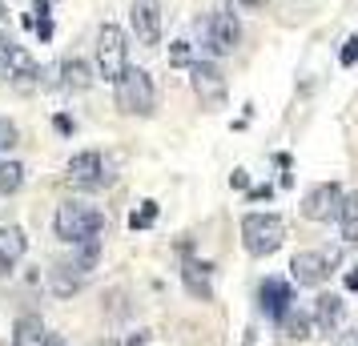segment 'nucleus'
<instances>
[{
	"label": "nucleus",
	"mask_w": 358,
	"mask_h": 346,
	"mask_svg": "<svg viewBox=\"0 0 358 346\" xmlns=\"http://www.w3.org/2000/svg\"><path fill=\"white\" fill-rule=\"evenodd\" d=\"M52 226H57V238H61V242L77 246V242H85V238L105 233V214L93 210V206H85V201H65V206H57Z\"/></svg>",
	"instance_id": "f257e3e1"
},
{
	"label": "nucleus",
	"mask_w": 358,
	"mask_h": 346,
	"mask_svg": "<svg viewBox=\"0 0 358 346\" xmlns=\"http://www.w3.org/2000/svg\"><path fill=\"white\" fill-rule=\"evenodd\" d=\"M117 105H121V113L129 117H153L157 109V85L149 77L145 69H125L121 73V81H117Z\"/></svg>",
	"instance_id": "f03ea898"
},
{
	"label": "nucleus",
	"mask_w": 358,
	"mask_h": 346,
	"mask_svg": "<svg viewBox=\"0 0 358 346\" xmlns=\"http://www.w3.org/2000/svg\"><path fill=\"white\" fill-rule=\"evenodd\" d=\"M286 242V222L278 214H245L242 217V246L254 258H270Z\"/></svg>",
	"instance_id": "7ed1b4c3"
},
{
	"label": "nucleus",
	"mask_w": 358,
	"mask_h": 346,
	"mask_svg": "<svg viewBox=\"0 0 358 346\" xmlns=\"http://www.w3.org/2000/svg\"><path fill=\"white\" fill-rule=\"evenodd\" d=\"M125 69H129V41H125V29L105 24L97 33V77L117 85Z\"/></svg>",
	"instance_id": "20e7f679"
},
{
	"label": "nucleus",
	"mask_w": 358,
	"mask_h": 346,
	"mask_svg": "<svg viewBox=\"0 0 358 346\" xmlns=\"http://www.w3.org/2000/svg\"><path fill=\"white\" fill-rule=\"evenodd\" d=\"M238 41H242V24L234 17V8H217L206 24V45H210L213 57H229V52L238 49Z\"/></svg>",
	"instance_id": "39448f33"
},
{
	"label": "nucleus",
	"mask_w": 358,
	"mask_h": 346,
	"mask_svg": "<svg viewBox=\"0 0 358 346\" xmlns=\"http://www.w3.org/2000/svg\"><path fill=\"white\" fill-rule=\"evenodd\" d=\"M129 24H133L137 45L157 49V45H162V0H133Z\"/></svg>",
	"instance_id": "423d86ee"
},
{
	"label": "nucleus",
	"mask_w": 358,
	"mask_h": 346,
	"mask_svg": "<svg viewBox=\"0 0 358 346\" xmlns=\"http://www.w3.org/2000/svg\"><path fill=\"white\" fill-rule=\"evenodd\" d=\"M189 85H194L197 97H201V105H222L226 93H229L226 73L213 65V61H197V65H189Z\"/></svg>",
	"instance_id": "0eeeda50"
},
{
	"label": "nucleus",
	"mask_w": 358,
	"mask_h": 346,
	"mask_svg": "<svg viewBox=\"0 0 358 346\" xmlns=\"http://www.w3.org/2000/svg\"><path fill=\"white\" fill-rule=\"evenodd\" d=\"M69 185L77 189H101L105 185V161L97 149H81L69 157Z\"/></svg>",
	"instance_id": "6e6552de"
},
{
	"label": "nucleus",
	"mask_w": 358,
	"mask_h": 346,
	"mask_svg": "<svg viewBox=\"0 0 358 346\" xmlns=\"http://www.w3.org/2000/svg\"><path fill=\"white\" fill-rule=\"evenodd\" d=\"M342 206V185L338 182H322L314 185L306 194V201H302V217L306 222H330V217L338 214Z\"/></svg>",
	"instance_id": "1a4fd4ad"
},
{
	"label": "nucleus",
	"mask_w": 358,
	"mask_h": 346,
	"mask_svg": "<svg viewBox=\"0 0 358 346\" xmlns=\"http://www.w3.org/2000/svg\"><path fill=\"white\" fill-rule=\"evenodd\" d=\"M326 274H330V258L318 254V250H302L290 258V278L298 286H322Z\"/></svg>",
	"instance_id": "9d476101"
},
{
	"label": "nucleus",
	"mask_w": 358,
	"mask_h": 346,
	"mask_svg": "<svg viewBox=\"0 0 358 346\" xmlns=\"http://www.w3.org/2000/svg\"><path fill=\"white\" fill-rule=\"evenodd\" d=\"M342 318H346V302L338 294H318L314 298V330H322V334H338L342 330Z\"/></svg>",
	"instance_id": "9b49d317"
},
{
	"label": "nucleus",
	"mask_w": 358,
	"mask_h": 346,
	"mask_svg": "<svg viewBox=\"0 0 358 346\" xmlns=\"http://www.w3.org/2000/svg\"><path fill=\"white\" fill-rule=\"evenodd\" d=\"M4 73L8 77H17V81H33V77H41V65H36V57L24 45H13L8 41V49H4Z\"/></svg>",
	"instance_id": "f8f14e48"
},
{
	"label": "nucleus",
	"mask_w": 358,
	"mask_h": 346,
	"mask_svg": "<svg viewBox=\"0 0 358 346\" xmlns=\"http://www.w3.org/2000/svg\"><path fill=\"white\" fill-rule=\"evenodd\" d=\"M24 250H29V238L20 226H0V270L8 274V270H17V262L24 258Z\"/></svg>",
	"instance_id": "ddd939ff"
},
{
	"label": "nucleus",
	"mask_w": 358,
	"mask_h": 346,
	"mask_svg": "<svg viewBox=\"0 0 358 346\" xmlns=\"http://www.w3.org/2000/svg\"><path fill=\"white\" fill-rule=\"evenodd\" d=\"M258 298H262V310L266 314H286L294 306V290H290V282H282V278H266L262 282V290H258Z\"/></svg>",
	"instance_id": "4468645a"
},
{
	"label": "nucleus",
	"mask_w": 358,
	"mask_h": 346,
	"mask_svg": "<svg viewBox=\"0 0 358 346\" xmlns=\"http://www.w3.org/2000/svg\"><path fill=\"white\" fill-rule=\"evenodd\" d=\"M45 338H49L45 322L36 314H20L17 326H13V346H45Z\"/></svg>",
	"instance_id": "2eb2a0df"
},
{
	"label": "nucleus",
	"mask_w": 358,
	"mask_h": 346,
	"mask_svg": "<svg viewBox=\"0 0 358 346\" xmlns=\"http://www.w3.org/2000/svg\"><path fill=\"white\" fill-rule=\"evenodd\" d=\"M278 326H282V334L286 338H294V343H306V338H314V322H310V314L302 310H286V314H278Z\"/></svg>",
	"instance_id": "dca6fc26"
},
{
	"label": "nucleus",
	"mask_w": 358,
	"mask_h": 346,
	"mask_svg": "<svg viewBox=\"0 0 358 346\" xmlns=\"http://www.w3.org/2000/svg\"><path fill=\"white\" fill-rule=\"evenodd\" d=\"M181 278H185V286H189V294H194V298H201V302H210V298H213L210 266H206V262H185Z\"/></svg>",
	"instance_id": "f3484780"
},
{
	"label": "nucleus",
	"mask_w": 358,
	"mask_h": 346,
	"mask_svg": "<svg viewBox=\"0 0 358 346\" xmlns=\"http://www.w3.org/2000/svg\"><path fill=\"white\" fill-rule=\"evenodd\" d=\"M338 230H342V242H358V194H342V206H338Z\"/></svg>",
	"instance_id": "a211bd4d"
},
{
	"label": "nucleus",
	"mask_w": 358,
	"mask_h": 346,
	"mask_svg": "<svg viewBox=\"0 0 358 346\" xmlns=\"http://www.w3.org/2000/svg\"><path fill=\"white\" fill-rule=\"evenodd\" d=\"M61 85L81 93V89H89V85H93V69L85 65L81 57H69V61H61Z\"/></svg>",
	"instance_id": "6ab92c4d"
},
{
	"label": "nucleus",
	"mask_w": 358,
	"mask_h": 346,
	"mask_svg": "<svg viewBox=\"0 0 358 346\" xmlns=\"http://www.w3.org/2000/svg\"><path fill=\"white\" fill-rule=\"evenodd\" d=\"M101 262V233L97 238H85V242H77V274H89V270H97Z\"/></svg>",
	"instance_id": "aec40b11"
},
{
	"label": "nucleus",
	"mask_w": 358,
	"mask_h": 346,
	"mask_svg": "<svg viewBox=\"0 0 358 346\" xmlns=\"http://www.w3.org/2000/svg\"><path fill=\"white\" fill-rule=\"evenodd\" d=\"M24 185V165L20 161H0V198H13Z\"/></svg>",
	"instance_id": "412c9836"
},
{
	"label": "nucleus",
	"mask_w": 358,
	"mask_h": 346,
	"mask_svg": "<svg viewBox=\"0 0 358 346\" xmlns=\"http://www.w3.org/2000/svg\"><path fill=\"white\" fill-rule=\"evenodd\" d=\"M153 222H157V201H141V210H137V214L129 217L133 230H149Z\"/></svg>",
	"instance_id": "4be33fe9"
},
{
	"label": "nucleus",
	"mask_w": 358,
	"mask_h": 346,
	"mask_svg": "<svg viewBox=\"0 0 358 346\" xmlns=\"http://www.w3.org/2000/svg\"><path fill=\"white\" fill-rule=\"evenodd\" d=\"M13 145H17V125H13V121H0V157Z\"/></svg>",
	"instance_id": "5701e85b"
},
{
	"label": "nucleus",
	"mask_w": 358,
	"mask_h": 346,
	"mask_svg": "<svg viewBox=\"0 0 358 346\" xmlns=\"http://www.w3.org/2000/svg\"><path fill=\"white\" fill-rule=\"evenodd\" d=\"M342 65H346V69L358 65V36H350V41H346V49H342Z\"/></svg>",
	"instance_id": "b1692460"
},
{
	"label": "nucleus",
	"mask_w": 358,
	"mask_h": 346,
	"mask_svg": "<svg viewBox=\"0 0 358 346\" xmlns=\"http://www.w3.org/2000/svg\"><path fill=\"white\" fill-rule=\"evenodd\" d=\"M334 346H358V330H342L338 338H334Z\"/></svg>",
	"instance_id": "393cba45"
},
{
	"label": "nucleus",
	"mask_w": 358,
	"mask_h": 346,
	"mask_svg": "<svg viewBox=\"0 0 358 346\" xmlns=\"http://www.w3.org/2000/svg\"><path fill=\"white\" fill-rule=\"evenodd\" d=\"M173 65H185L189 61V49H185V41H178V49H173V57H169Z\"/></svg>",
	"instance_id": "a878e982"
},
{
	"label": "nucleus",
	"mask_w": 358,
	"mask_h": 346,
	"mask_svg": "<svg viewBox=\"0 0 358 346\" xmlns=\"http://www.w3.org/2000/svg\"><path fill=\"white\" fill-rule=\"evenodd\" d=\"M145 343H149V334H145V330H133L129 338H125V346H145Z\"/></svg>",
	"instance_id": "bb28decb"
},
{
	"label": "nucleus",
	"mask_w": 358,
	"mask_h": 346,
	"mask_svg": "<svg viewBox=\"0 0 358 346\" xmlns=\"http://www.w3.org/2000/svg\"><path fill=\"white\" fill-rule=\"evenodd\" d=\"M52 125H57V133H73V121H69L65 113H61V117H52Z\"/></svg>",
	"instance_id": "cd10ccee"
},
{
	"label": "nucleus",
	"mask_w": 358,
	"mask_h": 346,
	"mask_svg": "<svg viewBox=\"0 0 358 346\" xmlns=\"http://www.w3.org/2000/svg\"><path fill=\"white\" fill-rule=\"evenodd\" d=\"M270 194H274V189H270V185H258V189H250V198H254V201H262V198L270 201Z\"/></svg>",
	"instance_id": "c85d7f7f"
},
{
	"label": "nucleus",
	"mask_w": 358,
	"mask_h": 346,
	"mask_svg": "<svg viewBox=\"0 0 358 346\" xmlns=\"http://www.w3.org/2000/svg\"><path fill=\"white\" fill-rule=\"evenodd\" d=\"M346 290H358V266H350V274H346Z\"/></svg>",
	"instance_id": "c756f323"
},
{
	"label": "nucleus",
	"mask_w": 358,
	"mask_h": 346,
	"mask_svg": "<svg viewBox=\"0 0 358 346\" xmlns=\"http://www.w3.org/2000/svg\"><path fill=\"white\" fill-rule=\"evenodd\" d=\"M245 182H250V178H245V169H234V185H238V189H245Z\"/></svg>",
	"instance_id": "7c9ffc66"
},
{
	"label": "nucleus",
	"mask_w": 358,
	"mask_h": 346,
	"mask_svg": "<svg viewBox=\"0 0 358 346\" xmlns=\"http://www.w3.org/2000/svg\"><path fill=\"white\" fill-rule=\"evenodd\" d=\"M234 4H242V8H262L266 0H234Z\"/></svg>",
	"instance_id": "2f4dec72"
},
{
	"label": "nucleus",
	"mask_w": 358,
	"mask_h": 346,
	"mask_svg": "<svg viewBox=\"0 0 358 346\" xmlns=\"http://www.w3.org/2000/svg\"><path fill=\"white\" fill-rule=\"evenodd\" d=\"M4 49H8V36L0 33V65H4Z\"/></svg>",
	"instance_id": "473e14b6"
},
{
	"label": "nucleus",
	"mask_w": 358,
	"mask_h": 346,
	"mask_svg": "<svg viewBox=\"0 0 358 346\" xmlns=\"http://www.w3.org/2000/svg\"><path fill=\"white\" fill-rule=\"evenodd\" d=\"M93 346H121V343H113V338H105V343H93Z\"/></svg>",
	"instance_id": "72a5a7b5"
},
{
	"label": "nucleus",
	"mask_w": 358,
	"mask_h": 346,
	"mask_svg": "<svg viewBox=\"0 0 358 346\" xmlns=\"http://www.w3.org/2000/svg\"><path fill=\"white\" fill-rule=\"evenodd\" d=\"M4 17H8V13H4V4H0V24H4Z\"/></svg>",
	"instance_id": "f704fd0d"
},
{
	"label": "nucleus",
	"mask_w": 358,
	"mask_h": 346,
	"mask_svg": "<svg viewBox=\"0 0 358 346\" xmlns=\"http://www.w3.org/2000/svg\"><path fill=\"white\" fill-rule=\"evenodd\" d=\"M245 346H254V334H245Z\"/></svg>",
	"instance_id": "c9c22d12"
}]
</instances>
